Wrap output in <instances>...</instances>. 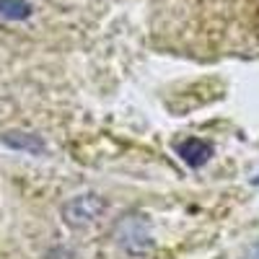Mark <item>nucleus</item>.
Wrapping results in <instances>:
<instances>
[{
  "mask_svg": "<svg viewBox=\"0 0 259 259\" xmlns=\"http://www.w3.org/2000/svg\"><path fill=\"white\" fill-rule=\"evenodd\" d=\"M104 210H106V202L99 197V194H80V197L70 200L62 207V215H65V223L68 226L83 228V226L99 221Z\"/></svg>",
  "mask_w": 259,
  "mask_h": 259,
  "instance_id": "obj_1",
  "label": "nucleus"
},
{
  "mask_svg": "<svg viewBox=\"0 0 259 259\" xmlns=\"http://www.w3.org/2000/svg\"><path fill=\"white\" fill-rule=\"evenodd\" d=\"M179 156L184 158V163H189V166H202V163H207V158L212 156V148L205 143V140H200V138H189V140H184V143H179Z\"/></svg>",
  "mask_w": 259,
  "mask_h": 259,
  "instance_id": "obj_2",
  "label": "nucleus"
},
{
  "mask_svg": "<svg viewBox=\"0 0 259 259\" xmlns=\"http://www.w3.org/2000/svg\"><path fill=\"white\" fill-rule=\"evenodd\" d=\"M3 143L16 150H26V153H41L45 150V143L36 135H24V133H8V135H3Z\"/></svg>",
  "mask_w": 259,
  "mask_h": 259,
  "instance_id": "obj_3",
  "label": "nucleus"
},
{
  "mask_svg": "<svg viewBox=\"0 0 259 259\" xmlns=\"http://www.w3.org/2000/svg\"><path fill=\"white\" fill-rule=\"evenodd\" d=\"M0 16L26 18V16H29V6H26V3H18V0H0Z\"/></svg>",
  "mask_w": 259,
  "mask_h": 259,
  "instance_id": "obj_4",
  "label": "nucleus"
}]
</instances>
